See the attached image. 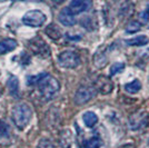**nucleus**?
I'll return each mask as SVG.
<instances>
[{"instance_id":"7","label":"nucleus","mask_w":149,"mask_h":148,"mask_svg":"<svg viewBox=\"0 0 149 148\" xmlns=\"http://www.w3.org/2000/svg\"><path fill=\"white\" fill-rule=\"evenodd\" d=\"M95 88L98 93L102 95H108L112 91L113 89V84L111 79L107 76H99L96 81H95Z\"/></svg>"},{"instance_id":"8","label":"nucleus","mask_w":149,"mask_h":148,"mask_svg":"<svg viewBox=\"0 0 149 148\" xmlns=\"http://www.w3.org/2000/svg\"><path fill=\"white\" fill-rule=\"evenodd\" d=\"M60 145H61V148H79L76 137L69 129H65L61 131Z\"/></svg>"},{"instance_id":"26","label":"nucleus","mask_w":149,"mask_h":148,"mask_svg":"<svg viewBox=\"0 0 149 148\" xmlns=\"http://www.w3.org/2000/svg\"><path fill=\"white\" fill-rule=\"evenodd\" d=\"M27 1H33V2H38V1H42V0H27Z\"/></svg>"},{"instance_id":"14","label":"nucleus","mask_w":149,"mask_h":148,"mask_svg":"<svg viewBox=\"0 0 149 148\" xmlns=\"http://www.w3.org/2000/svg\"><path fill=\"white\" fill-rule=\"evenodd\" d=\"M45 32H46V35H47L50 39H52V40H58V39L61 38V31H60V29H59L55 24H50V25L45 29Z\"/></svg>"},{"instance_id":"4","label":"nucleus","mask_w":149,"mask_h":148,"mask_svg":"<svg viewBox=\"0 0 149 148\" xmlns=\"http://www.w3.org/2000/svg\"><path fill=\"white\" fill-rule=\"evenodd\" d=\"M96 88L91 86H81L74 94V104L77 105H84L96 96Z\"/></svg>"},{"instance_id":"25","label":"nucleus","mask_w":149,"mask_h":148,"mask_svg":"<svg viewBox=\"0 0 149 148\" xmlns=\"http://www.w3.org/2000/svg\"><path fill=\"white\" fill-rule=\"evenodd\" d=\"M2 93H3V88H2V86L0 85V96L2 95Z\"/></svg>"},{"instance_id":"1","label":"nucleus","mask_w":149,"mask_h":148,"mask_svg":"<svg viewBox=\"0 0 149 148\" xmlns=\"http://www.w3.org/2000/svg\"><path fill=\"white\" fill-rule=\"evenodd\" d=\"M28 85L36 86L39 89L40 97L44 100H51L56 97L60 90V82L55 77L48 74H40L38 76H31L27 79Z\"/></svg>"},{"instance_id":"5","label":"nucleus","mask_w":149,"mask_h":148,"mask_svg":"<svg viewBox=\"0 0 149 148\" xmlns=\"http://www.w3.org/2000/svg\"><path fill=\"white\" fill-rule=\"evenodd\" d=\"M28 47L35 55L39 56V57L46 58V57H48L50 55L49 46L45 43L40 37H36L33 39H31L30 43H28Z\"/></svg>"},{"instance_id":"13","label":"nucleus","mask_w":149,"mask_h":148,"mask_svg":"<svg viewBox=\"0 0 149 148\" xmlns=\"http://www.w3.org/2000/svg\"><path fill=\"white\" fill-rule=\"evenodd\" d=\"M146 120V115L145 114H136V115H132L129 118V126H130L131 129L136 130L138 129Z\"/></svg>"},{"instance_id":"20","label":"nucleus","mask_w":149,"mask_h":148,"mask_svg":"<svg viewBox=\"0 0 149 148\" xmlns=\"http://www.w3.org/2000/svg\"><path fill=\"white\" fill-rule=\"evenodd\" d=\"M124 68H125V65L123 62H116V64H113L111 66V68H110V76H113V75L123 71Z\"/></svg>"},{"instance_id":"10","label":"nucleus","mask_w":149,"mask_h":148,"mask_svg":"<svg viewBox=\"0 0 149 148\" xmlns=\"http://www.w3.org/2000/svg\"><path fill=\"white\" fill-rule=\"evenodd\" d=\"M59 22L62 24L66 27H71L76 24V18H74V13L70 10V8H63L61 11L59 13L58 16Z\"/></svg>"},{"instance_id":"24","label":"nucleus","mask_w":149,"mask_h":148,"mask_svg":"<svg viewBox=\"0 0 149 148\" xmlns=\"http://www.w3.org/2000/svg\"><path fill=\"white\" fill-rule=\"evenodd\" d=\"M121 148H136L134 145H125L124 147H121Z\"/></svg>"},{"instance_id":"11","label":"nucleus","mask_w":149,"mask_h":148,"mask_svg":"<svg viewBox=\"0 0 149 148\" xmlns=\"http://www.w3.org/2000/svg\"><path fill=\"white\" fill-rule=\"evenodd\" d=\"M17 46H18V43L15 39H5V40L0 41V55L13 51V49L17 48Z\"/></svg>"},{"instance_id":"28","label":"nucleus","mask_w":149,"mask_h":148,"mask_svg":"<svg viewBox=\"0 0 149 148\" xmlns=\"http://www.w3.org/2000/svg\"><path fill=\"white\" fill-rule=\"evenodd\" d=\"M0 1H3V0H0Z\"/></svg>"},{"instance_id":"27","label":"nucleus","mask_w":149,"mask_h":148,"mask_svg":"<svg viewBox=\"0 0 149 148\" xmlns=\"http://www.w3.org/2000/svg\"><path fill=\"white\" fill-rule=\"evenodd\" d=\"M146 13H148V15H149V6L147 7V10H146Z\"/></svg>"},{"instance_id":"15","label":"nucleus","mask_w":149,"mask_h":148,"mask_svg":"<svg viewBox=\"0 0 149 148\" xmlns=\"http://www.w3.org/2000/svg\"><path fill=\"white\" fill-rule=\"evenodd\" d=\"M82 119H84V123L85 125L89 127V128H93V126H96V124L98 123V116L93 112V111H87L82 116Z\"/></svg>"},{"instance_id":"18","label":"nucleus","mask_w":149,"mask_h":148,"mask_svg":"<svg viewBox=\"0 0 149 148\" xmlns=\"http://www.w3.org/2000/svg\"><path fill=\"white\" fill-rule=\"evenodd\" d=\"M101 145H102V142L99 137H91L84 142L85 148H99Z\"/></svg>"},{"instance_id":"17","label":"nucleus","mask_w":149,"mask_h":148,"mask_svg":"<svg viewBox=\"0 0 149 148\" xmlns=\"http://www.w3.org/2000/svg\"><path fill=\"white\" fill-rule=\"evenodd\" d=\"M141 88V84L139 80H134L131 82H128L125 85V90L129 94H136L140 90Z\"/></svg>"},{"instance_id":"22","label":"nucleus","mask_w":149,"mask_h":148,"mask_svg":"<svg viewBox=\"0 0 149 148\" xmlns=\"http://www.w3.org/2000/svg\"><path fill=\"white\" fill-rule=\"evenodd\" d=\"M9 135V127L5 121L0 120V137H7Z\"/></svg>"},{"instance_id":"3","label":"nucleus","mask_w":149,"mask_h":148,"mask_svg":"<svg viewBox=\"0 0 149 148\" xmlns=\"http://www.w3.org/2000/svg\"><path fill=\"white\" fill-rule=\"evenodd\" d=\"M58 62L61 67L72 69L79 66L80 57L77 52H74L72 50H66L58 56Z\"/></svg>"},{"instance_id":"19","label":"nucleus","mask_w":149,"mask_h":148,"mask_svg":"<svg viewBox=\"0 0 149 148\" xmlns=\"http://www.w3.org/2000/svg\"><path fill=\"white\" fill-rule=\"evenodd\" d=\"M140 28H141L140 22L132 20V21H130L128 25L126 26V32L127 34H135V32L140 30Z\"/></svg>"},{"instance_id":"6","label":"nucleus","mask_w":149,"mask_h":148,"mask_svg":"<svg viewBox=\"0 0 149 148\" xmlns=\"http://www.w3.org/2000/svg\"><path fill=\"white\" fill-rule=\"evenodd\" d=\"M45 21H46V16L39 10L28 11L22 18V22L26 26H30V27H40L44 25Z\"/></svg>"},{"instance_id":"12","label":"nucleus","mask_w":149,"mask_h":148,"mask_svg":"<svg viewBox=\"0 0 149 148\" xmlns=\"http://www.w3.org/2000/svg\"><path fill=\"white\" fill-rule=\"evenodd\" d=\"M7 86H8V89H9V93L10 95L17 98L19 96V80L17 77L15 76H11L9 79H8V82H7Z\"/></svg>"},{"instance_id":"21","label":"nucleus","mask_w":149,"mask_h":148,"mask_svg":"<svg viewBox=\"0 0 149 148\" xmlns=\"http://www.w3.org/2000/svg\"><path fill=\"white\" fill-rule=\"evenodd\" d=\"M38 148H58V147L51 140L44 138V139H41L40 142L38 144Z\"/></svg>"},{"instance_id":"9","label":"nucleus","mask_w":149,"mask_h":148,"mask_svg":"<svg viewBox=\"0 0 149 148\" xmlns=\"http://www.w3.org/2000/svg\"><path fill=\"white\" fill-rule=\"evenodd\" d=\"M91 6H93V0H71L69 8L74 15H78L89 10Z\"/></svg>"},{"instance_id":"16","label":"nucleus","mask_w":149,"mask_h":148,"mask_svg":"<svg viewBox=\"0 0 149 148\" xmlns=\"http://www.w3.org/2000/svg\"><path fill=\"white\" fill-rule=\"evenodd\" d=\"M148 37L147 36H143V35H140V36H137V37L132 38V39H128L126 40V43L128 46H136V47H140V46H145L148 43Z\"/></svg>"},{"instance_id":"2","label":"nucleus","mask_w":149,"mask_h":148,"mask_svg":"<svg viewBox=\"0 0 149 148\" xmlns=\"http://www.w3.org/2000/svg\"><path fill=\"white\" fill-rule=\"evenodd\" d=\"M31 116H32L31 108L25 103L17 104L13 108V111H11V117H13V124L20 130L25 129L28 126V124L31 119Z\"/></svg>"},{"instance_id":"23","label":"nucleus","mask_w":149,"mask_h":148,"mask_svg":"<svg viewBox=\"0 0 149 148\" xmlns=\"http://www.w3.org/2000/svg\"><path fill=\"white\" fill-rule=\"evenodd\" d=\"M55 3H57V5H60V3H62L63 1H66V0H52Z\"/></svg>"}]
</instances>
